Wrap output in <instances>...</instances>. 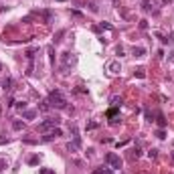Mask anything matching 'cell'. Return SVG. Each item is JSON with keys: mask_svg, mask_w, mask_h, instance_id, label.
<instances>
[{"mask_svg": "<svg viewBox=\"0 0 174 174\" xmlns=\"http://www.w3.org/2000/svg\"><path fill=\"white\" fill-rule=\"evenodd\" d=\"M77 65V55L67 51V53L61 55V73H69L73 67Z\"/></svg>", "mask_w": 174, "mask_h": 174, "instance_id": "7a4b0ae2", "label": "cell"}, {"mask_svg": "<svg viewBox=\"0 0 174 174\" xmlns=\"http://www.w3.org/2000/svg\"><path fill=\"white\" fill-rule=\"evenodd\" d=\"M16 107H18L20 111H22V109H26V101H16Z\"/></svg>", "mask_w": 174, "mask_h": 174, "instance_id": "603a6c76", "label": "cell"}, {"mask_svg": "<svg viewBox=\"0 0 174 174\" xmlns=\"http://www.w3.org/2000/svg\"><path fill=\"white\" fill-rule=\"evenodd\" d=\"M89 8H91V12H97V6H95V2H89Z\"/></svg>", "mask_w": 174, "mask_h": 174, "instance_id": "f1b7e54d", "label": "cell"}, {"mask_svg": "<svg viewBox=\"0 0 174 174\" xmlns=\"http://www.w3.org/2000/svg\"><path fill=\"white\" fill-rule=\"evenodd\" d=\"M105 160H107V164H109L111 168H116V170H120V168H121V164H124V162H121V158H120L117 154H113V152L105 154Z\"/></svg>", "mask_w": 174, "mask_h": 174, "instance_id": "277c9868", "label": "cell"}, {"mask_svg": "<svg viewBox=\"0 0 174 174\" xmlns=\"http://www.w3.org/2000/svg\"><path fill=\"white\" fill-rule=\"evenodd\" d=\"M37 51H39V49H29V51L24 53V55H26V59H29L30 63H33V59H34V55H37Z\"/></svg>", "mask_w": 174, "mask_h": 174, "instance_id": "8fae6325", "label": "cell"}, {"mask_svg": "<svg viewBox=\"0 0 174 174\" xmlns=\"http://www.w3.org/2000/svg\"><path fill=\"white\" fill-rule=\"evenodd\" d=\"M140 29H148V20H140Z\"/></svg>", "mask_w": 174, "mask_h": 174, "instance_id": "83f0119b", "label": "cell"}, {"mask_svg": "<svg viewBox=\"0 0 174 174\" xmlns=\"http://www.w3.org/2000/svg\"><path fill=\"white\" fill-rule=\"evenodd\" d=\"M0 71H2V63H0Z\"/></svg>", "mask_w": 174, "mask_h": 174, "instance_id": "d6a6232c", "label": "cell"}, {"mask_svg": "<svg viewBox=\"0 0 174 174\" xmlns=\"http://www.w3.org/2000/svg\"><path fill=\"white\" fill-rule=\"evenodd\" d=\"M59 121H61V120H57V117H47L45 121H41V124H39V132H51V130H55V128H59Z\"/></svg>", "mask_w": 174, "mask_h": 174, "instance_id": "3957f363", "label": "cell"}, {"mask_svg": "<svg viewBox=\"0 0 174 174\" xmlns=\"http://www.w3.org/2000/svg\"><path fill=\"white\" fill-rule=\"evenodd\" d=\"M111 103H113V107H120L121 103H124V99H121V97H117V95H113V97H111Z\"/></svg>", "mask_w": 174, "mask_h": 174, "instance_id": "4fadbf2b", "label": "cell"}, {"mask_svg": "<svg viewBox=\"0 0 174 174\" xmlns=\"http://www.w3.org/2000/svg\"><path fill=\"white\" fill-rule=\"evenodd\" d=\"M134 77H138V79H144V77H146V71H144L142 67H138V69L134 71Z\"/></svg>", "mask_w": 174, "mask_h": 174, "instance_id": "7c38bea8", "label": "cell"}, {"mask_svg": "<svg viewBox=\"0 0 174 174\" xmlns=\"http://www.w3.org/2000/svg\"><path fill=\"white\" fill-rule=\"evenodd\" d=\"M57 2H65V0H57Z\"/></svg>", "mask_w": 174, "mask_h": 174, "instance_id": "1f68e13d", "label": "cell"}, {"mask_svg": "<svg viewBox=\"0 0 174 174\" xmlns=\"http://www.w3.org/2000/svg\"><path fill=\"white\" fill-rule=\"evenodd\" d=\"M59 136H63V132L59 130V128H55V130H51L47 136H45L43 140H45V142H49V140H53V138H59Z\"/></svg>", "mask_w": 174, "mask_h": 174, "instance_id": "8992f818", "label": "cell"}, {"mask_svg": "<svg viewBox=\"0 0 174 174\" xmlns=\"http://www.w3.org/2000/svg\"><path fill=\"white\" fill-rule=\"evenodd\" d=\"M152 4H156V0H144V10H150Z\"/></svg>", "mask_w": 174, "mask_h": 174, "instance_id": "e0dca14e", "label": "cell"}, {"mask_svg": "<svg viewBox=\"0 0 174 174\" xmlns=\"http://www.w3.org/2000/svg\"><path fill=\"white\" fill-rule=\"evenodd\" d=\"M39 174H55V172H53V170H47V168H41Z\"/></svg>", "mask_w": 174, "mask_h": 174, "instance_id": "484cf974", "label": "cell"}, {"mask_svg": "<svg viewBox=\"0 0 174 174\" xmlns=\"http://www.w3.org/2000/svg\"><path fill=\"white\" fill-rule=\"evenodd\" d=\"M22 117H24V120H34V117H37V111H34V109H26L22 113Z\"/></svg>", "mask_w": 174, "mask_h": 174, "instance_id": "30bf717a", "label": "cell"}, {"mask_svg": "<svg viewBox=\"0 0 174 174\" xmlns=\"http://www.w3.org/2000/svg\"><path fill=\"white\" fill-rule=\"evenodd\" d=\"M148 156H150V158H156V156H158V150H156V148H152V150L148 152Z\"/></svg>", "mask_w": 174, "mask_h": 174, "instance_id": "cb8c5ba5", "label": "cell"}, {"mask_svg": "<svg viewBox=\"0 0 174 174\" xmlns=\"http://www.w3.org/2000/svg\"><path fill=\"white\" fill-rule=\"evenodd\" d=\"M47 101L51 103V107H57V109H65V107H67V97L63 95V91H59V89L49 93Z\"/></svg>", "mask_w": 174, "mask_h": 174, "instance_id": "6da1fadb", "label": "cell"}, {"mask_svg": "<svg viewBox=\"0 0 174 174\" xmlns=\"http://www.w3.org/2000/svg\"><path fill=\"white\" fill-rule=\"evenodd\" d=\"M156 117H158V126H160V128H164V126H166V120H164V116H162V113L158 111V113H156Z\"/></svg>", "mask_w": 174, "mask_h": 174, "instance_id": "2e32d148", "label": "cell"}, {"mask_svg": "<svg viewBox=\"0 0 174 174\" xmlns=\"http://www.w3.org/2000/svg\"><path fill=\"white\" fill-rule=\"evenodd\" d=\"M91 174H109V172H107L105 168H95V170H93Z\"/></svg>", "mask_w": 174, "mask_h": 174, "instance_id": "44dd1931", "label": "cell"}, {"mask_svg": "<svg viewBox=\"0 0 174 174\" xmlns=\"http://www.w3.org/2000/svg\"><path fill=\"white\" fill-rule=\"evenodd\" d=\"M105 69L111 73V75H116V73L121 71V65H120V61H109V63L105 65Z\"/></svg>", "mask_w": 174, "mask_h": 174, "instance_id": "5b68a950", "label": "cell"}, {"mask_svg": "<svg viewBox=\"0 0 174 174\" xmlns=\"http://www.w3.org/2000/svg\"><path fill=\"white\" fill-rule=\"evenodd\" d=\"M39 162H41V156H30V158H29V164L30 166H37Z\"/></svg>", "mask_w": 174, "mask_h": 174, "instance_id": "9a60e30c", "label": "cell"}, {"mask_svg": "<svg viewBox=\"0 0 174 174\" xmlns=\"http://www.w3.org/2000/svg\"><path fill=\"white\" fill-rule=\"evenodd\" d=\"M12 128H14V130H22L24 124H22V121H14V124H12Z\"/></svg>", "mask_w": 174, "mask_h": 174, "instance_id": "7402d4cb", "label": "cell"}, {"mask_svg": "<svg viewBox=\"0 0 174 174\" xmlns=\"http://www.w3.org/2000/svg\"><path fill=\"white\" fill-rule=\"evenodd\" d=\"M8 168V162H6L4 158H0V172H2V170H6Z\"/></svg>", "mask_w": 174, "mask_h": 174, "instance_id": "ac0fdd59", "label": "cell"}, {"mask_svg": "<svg viewBox=\"0 0 174 174\" xmlns=\"http://www.w3.org/2000/svg\"><path fill=\"white\" fill-rule=\"evenodd\" d=\"M101 26H103V29H107V30H113V26H111L109 22H101Z\"/></svg>", "mask_w": 174, "mask_h": 174, "instance_id": "4316f807", "label": "cell"}, {"mask_svg": "<svg viewBox=\"0 0 174 174\" xmlns=\"http://www.w3.org/2000/svg\"><path fill=\"white\" fill-rule=\"evenodd\" d=\"M12 85H14V81H12V77H6L4 81H2V89H4L6 93L12 91Z\"/></svg>", "mask_w": 174, "mask_h": 174, "instance_id": "52a82bcc", "label": "cell"}, {"mask_svg": "<svg viewBox=\"0 0 174 174\" xmlns=\"http://www.w3.org/2000/svg\"><path fill=\"white\" fill-rule=\"evenodd\" d=\"M117 116V107H111L109 111H107V117H116Z\"/></svg>", "mask_w": 174, "mask_h": 174, "instance_id": "ffe728a7", "label": "cell"}, {"mask_svg": "<svg viewBox=\"0 0 174 174\" xmlns=\"http://www.w3.org/2000/svg\"><path fill=\"white\" fill-rule=\"evenodd\" d=\"M39 109H41V111H49V109H51V103H49V101H47V99H45V101H41V105H39Z\"/></svg>", "mask_w": 174, "mask_h": 174, "instance_id": "5bb4252c", "label": "cell"}, {"mask_svg": "<svg viewBox=\"0 0 174 174\" xmlns=\"http://www.w3.org/2000/svg\"><path fill=\"white\" fill-rule=\"evenodd\" d=\"M138 156H140V150H138V148H136V150L132 152V158H138Z\"/></svg>", "mask_w": 174, "mask_h": 174, "instance_id": "f546056e", "label": "cell"}, {"mask_svg": "<svg viewBox=\"0 0 174 174\" xmlns=\"http://www.w3.org/2000/svg\"><path fill=\"white\" fill-rule=\"evenodd\" d=\"M39 14H41V16H43V18H45V24L53 22V12H51V10H41Z\"/></svg>", "mask_w": 174, "mask_h": 174, "instance_id": "ba28073f", "label": "cell"}, {"mask_svg": "<svg viewBox=\"0 0 174 174\" xmlns=\"http://www.w3.org/2000/svg\"><path fill=\"white\" fill-rule=\"evenodd\" d=\"M172 162H174V152H172Z\"/></svg>", "mask_w": 174, "mask_h": 174, "instance_id": "4dcf8cb0", "label": "cell"}, {"mask_svg": "<svg viewBox=\"0 0 174 174\" xmlns=\"http://www.w3.org/2000/svg\"><path fill=\"white\" fill-rule=\"evenodd\" d=\"M132 55H134V57H144L146 49L144 47H134V49H132Z\"/></svg>", "mask_w": 174, "mask_h": 174, "instance_id": "9c48e42d", "label": "cell"}, {"mask_svg": "<svg viewBox=\"0 0 174 174\" xmlns=\"http://www.w3.org/2000/svg\"><path fill=\"white\" fill-rule=\"evenodd\" d=\"M8 138H4V134H0V146H2V144H8Z\"/></svg>", "mask_w": 174, "mask_h": 174, "instance_id": "d4e9b609", "label": "cell"}, {"mask_svg": "<svg viewBox=\"0 0 174 174\" xmlns=\"http://www.w3.org/2000/svg\"><path fill=\"white\" fill-rule=\"evenodd\" d=\"M156 136H158L160 140H164V138H166V132H164V128H160V130L156 132Z\"/></svg>", "mask_w": 174, "mask_h": 174, "instance_id": "d6986e66", "label": "cell"}]
</instances>
